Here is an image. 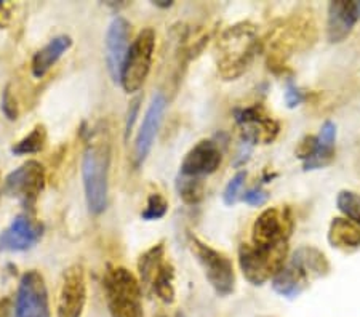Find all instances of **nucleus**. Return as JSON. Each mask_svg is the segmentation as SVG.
Instances as JSON below:
<instances>
[{"label":"nucleus","instance_id":"nucleus-1","mask_svg":"<svg viewBox=\"0 0 360 317\" xmlns=\"http://www.w3.org/2000/svg\"><path fill=\"white\" fill-rule=\"evenodd\" d=\"M218 74L223 80H236L252 66L259 50L257 27L252 22H237L226 29L218 40Z\"/></svg>","mask_w":360,"mask_h":317},{"label":"nucleus","instance_id":"nucleus-2","mask_svg":"<svg viewBox=\"0 0 360 317\" xmlns=\"http://www.w3.org/2000/svg\"><path fill=\"white\" fill-rule=\"evenodd\" d=\"M111 146L106 138H95L82 157V181L86 207L91 215H101L108 207Z\"/></svg>","mask_w":360,"mask_h":317},{"label":"nucleus","instance_id":"nucleus-3","mask_svg":"<svg viewBox=\"0 0 360 317\" xmlns=\"http://www.w3.org/2000/svg\"><path fill=\"white\" fill-rule=\"evenodd\" d=\"M111 317H144L141 284L124 266L109 268L103 279Z\"/></svg>","mask_w":360,"mask_h":317},{"label":"nucleus","instance_id":"nucleus-4","mask_svg":"<svg viewBox=\"0 0 360 317\" xmlns=\"http://www.w3.org/2000/svg\"><path fill=\"white\" fill-rule=\"evenodd\" d=\"M287 255L288 244L274 249H258L252 244H242L239 247V266L250 284L261 287L285 266Z\"/></svg>","mask_w":360,"mask_h":317},{"label":"nucleus","instance_id":"nucleus-5","mask_svg":"<svg viewBox=\"0 0 360 317\" xmlns=\"http://www.w3.org/2000/svg\"><path fill=\"white\" fill-rule=\"evenodd\" d=\"M155 50V32L153 27H144L133 40L125 56L120 74V86L127 93H136L146 82L153 66Z\"/></svg>","mask_w":360,"mask_h":317},{"label":"nucleus","instance_id":"nucleus-6","mask_svg":"<svg viewBox=\"0 0 360 317\" xmlns=\"http://www.w3.org/2000/svg\"><path fill=\"white\" fill-rule=\"evenodd\" d=\"M189 244L214 293L218 297H229L236 290L234 264L229 257L224 255L223 252L214 250L213 247L207 245L205 242L197 238H191Z\"/></svg>","mask_w":360,"mask_h":317},{"label":"nucleus","instance_id":"nucleus-7","mask_svg":"<svg viewBox=\"0 0 360 317\" xmlns=\"http://www.w3.org/2000/svg\"><path fill=\"white\" fill-rule=\"evenodd\" d=\"M46 181L45 167L37 160H27L8 173L4 180V194L16 199L26 213H32Z\"/></svg>","mask_w":360,"mask_h":317},{"label":"nucleus","instance_id":"nucleus-8","mask_svg":"<svg viewBox=\"0 0 360 317\" xmlns=\"http://www.w3.org/2000/svg\"><path fill=\"white\" fill-rule=\"evenodd\" d=\"M295 226L290 209H266L255 220L252 228V245L258 249H274L288 244Z\"/></svg>","mask_w":360,"mask_h":317},{"label":"nucleus","instance_id":"nucleus-9","mask_svg":"<svg viewBox=\"0 0 360 317\" xmlns=\"http://www.w3.org/2000/svg\"><path fill=\"white\" fill-rule=\"evenodd\" d=\"M234 117L237 125L240 127L242 143H247L250 146L271 144L281 131L277 120L261 105L236 109Z\"/></svg>","mask_w":360,"mask_h":317},{"label":"nucleus","instance_id":"nucleus-10","mask_svg":"<svg viewBox=\"0 0 360 317\" xmlns=\"http://www.w3.org/2000/svg\"><path fill=\"white\" fill-rule=\"evenodd\" d=\"M16 317H50L49 290L44 276L36 269L21 276L15 298Z\"/></svg>","mask_w":360,"mask_h":317},{"label":"nucleus","instance_id":"nucleus-11","mask_svg":"<svg viewBox=\"0 0 360 317\" xmlns=\"http://www.w3.org/2000/svg\"><path fill=\"white\" fill-rule=\"evenodd\" d=\"M86 304V280L82 264L69 266L61 278L58 292L56 316L58 317H82Z\"/></svg>","mask_w":360,"mask_h":317},{"label":"nucleus","instance_id":"nucleus-12","mask_svg":"<svg viewBox=\"0 0 360 317\" xmlns=\"http://www.w3.org/2000/svg\"><path fill=\"white\" fill-rule=\"evenodd\" d=\"M42 235L44 224L36 220L32 213H22L0 233V252H26L37 245Z\"/></svg>","mask_w":360,"mask_h":317},{"label":"nucleus","instance_id":"nucleus-13","mask_svg":"<svg viewBox=\"0 0 360 317\" xmlns=\"http://www.w3.org/2000/svg\"><path fill=\"white\" fill-rule=\"evenodd\" d=\"M130 31V22L122 16H115L104 37V58H106L108 72L115 84H120L122 66L131 45Z\"/></svg>","mask_w":360,"mask_h":317},{"label":"nucleus","instance_id":"nucleus-14","mask_svg":"<svg viewBox=\"0 0 360 317\" xmlns=\"http://www.w3.org/2000/svg\"><path fill=\"white\" fill-rule=\"evenodd\" d=\"M167 109V98L164 93L158 91L150 100L149 106L146 109V114L143 117V124L139 127V131L135 140V151H133V164L135 167H141L144 160L153 149V144L158 131L160 129L162 119H164V112Z\"/></svg>","mask_w":360,"mask_h":317},{"label":"nucleus","instance_id":"nucleus-15","mask_svg":"<svg viewBox=\"0 0 360 317\" xmlns=\"http://www.w3.org/2000/svg\"><path fill=\"white\" fill-rule=\"evenodd\" d=\"M223 153L219 144L213 140H202L186 154L181 167H179V175L191 178H202L212 175L221 165Z\"/></svg>","mask_w":360,"mask_h":317},{"label":"nucleus","instance_id":"nucleus-16","mask_svg":"<svg viewBox=\"0 0 360 317\" xmlns=\"http://www.w3.org/2000/svg\"><path fill=\"white\" fill-rule=\"evenodd\" d=\"M359 21L360 0H335V2H330L327 11V40L330 44L345 42Z\"/></svg>","mask_w":360,"mask_h":317},{"label":"nucleus","instance_id":"nucleus-17","mask_svg":"<svg viewBox=\"0 0 360 317\" xmlns=\"http://www.w3.org/2000/svg\"><path fill=\"white\" fill-rule=\"evenodd\" d=\"M288 263L301 271L309 280L325 278V276H328L330 269H332L327 255L322 250H319L317 247L312 245L298 247L293 252V255L290 257Z\"/></svg>","mask_w":360,"mask_h":317},{"label":"nucleus","instance_id":"nucleus-18","mask_svg":"<svg viewBox=\"0 0 360 317\" xmlns=\"http://www.w3.org/2000/svg\"><path fill=\"white\" fill-rule=\"evenodd\" d=\"M72 39L63 34L50 40L49 44L44 45L42 48L36 51L31 60V72L36 79H42L46 76V72L53 67L58 60L71 48Z\"/></svg>","mask_w":360,"mask_h":317},{"label":"nucleus","instance_id":"nucleus-19","mask_svg":"<svg viewBox=\"0 0 360 317\" xmlns=\"http://www.w3.org/2000/svg\"><path fill=\"white\" fill-rule=\"evenodd\" d=\"M327 239L335 250L352 253L360 249V226L347 218L336 216L330 223Z\"/></svg>","mask_w":360,"mask_h":317},{"label":"nucleus","instance_id":"nucleus-20","mask_svg":"<svg viewBox=\"0 0 360 317\" xmlns=\"http://www.w3.org/2000/svg\"><path fill=\"white\" fill-rule=\"evenodd\" d=\"M271 285L272 290H274L277 295L288 299H295L309 287V279H307L301 271L287 263L285 266L272 278Z\"/></svg>","mask_w":360,"mask_h":317},{"label":"nucleus","instance_id":"nucleus-21","mask_svg":"<svg viewBox=\"0 0 360 317\" xmlns=\"http://www.w3.org/2000/svg\"><path fill=\"white\" fill-rule=\"evenodd\" d=\"M165 261V245L164 242H159L150 247L149 250L143 253L138 259V271L141 276V282L144 285L153 284V279L155 273H158L162 263Z\"/></svg>","mask_w":360,"mask_h":317},{"label":"nucleus","instance_id":"nucleus-22","mask_svg":"<svg viewBox=\"0 0 360 317\" xmlns=\"http://www.w3.org/2000/svg\"><path fill=\"white\" fill-rule=\"evenodd\" d=\"M150 287H153L155 295H158L164 303L172 304L175 302V269H173L170 263H162V266L154 276Z\"/></svg>","mask_w":360,"mask_h":317},{"label":"nucleus","instance_id":"nucleus-23","mask_svg":"<svg viewBox=\"0 0 360 317\" xmlns=\"http://www.w3.org/2000/svg\"><path fill=\"white\" fill-rule=\"evenodd\" d=\"M46 140H49V134H46L45 125L37 124L29 134L16 141L11 146V153L15 155H31L42 153L46 146Z\"/></svg>","mask_w":360,"mask_h":317},{"label":"nucleus","instance_id":"nucleus-24","mask_svg":"<svg viewBox=\"0 0 360 317\" xmlns=\"http://www.w3.org/2000/svg\"><path fill=\"white\" fill-rule=\"evenodd\" d=\"M176 191L179 199L188 205L200 204L205 198V184L200 178H191L179 175L176 181Z\"/></svg>","mask_w":360,"mask_h":317},{"label":"nucleus","instance_id":"nucleus-25","mask_svg":"<svg viewBox=\"0 0 360 317\" xmlns=\"http://www.w3.org/2000/svg\"><path fill=\"white\" fill-rule=\"evenodd\" d=\"M336 207L347 220L360 226V195L349 189H342L336 195Z\"/></svg>","mask_w":360,"mask_h":317},{"label":"nucleus","instance_id":"nucleus-26","mask_svg":"<svg viewBox=\"0 0 360 317\" xmlns=\"http://www.w3.org/2000/svg\"><path fill=\"white\" fill-rule=\"evenodd\" d=\"M168 212V200L160 193L149 194L146 200V207L141 212V218L144 221H158L162 220Z\"/></svg>","mask_w":360,"mask_h":317},{"label":"nucleus","instance_id":"nucleus-27","mask_svg":"<svg viewBox=\"0 0 360 317\" xmlns=\"http://www.w3.org/2000/svg\"><path fill=\"white\" fill-rule=\"evenodd\" d=\"M333 160H335V146H323V144L319 143L316 153L312 154L306 162H303V170L304 172L321 170V169H325V167L332 165Z\"/></svg>","mask_w":360,"mask_h":317},{"label":"nucleus","instance_id":"nucleus-28","mask_svg":"<svg viewBox=\"0 0 360 317\" xmlns=\"http://www.w3.org/2000/svg\"><path fill=\"white\" fill-rule=\"evenodd\" d=\"M245 181H247V172H237L236 175L231 178L223 191V202L226 205L232 207L237 204V200L242 198V189L245 186Z\"/></svg>","mask_w":360,"mask_h":317},{"label":"nucleus","instance_id":"nucleus-29","mask_svg":"<svg viewBox=\"0 0 360 317\" xmlns=\"http://www.w3.org/2000/svg\"><path fill=\"white\" fill-rule=\"evenodd\" d=\"M0 109H2V112L5 117L8 120H16L20 115V109H18V101H16V98L13 95V91H11V86L7 85L4 90V95H2V105H0Z\"/></svg>","mask_w":360,"mask_h":317},{"label":"nucleus","instance_id":"nucleus-30","mask_svg":"<svg viewBox=\"0 0 360 317\" xmlns=\"http://www.w3.org/2000/svg\"><path fill=\"white\" fill-rule=\"evenodd\" d=\"M283 100H285L287 108L293 109V108H298L300 105H303L306 101V93L300 89V86H296V84L292 79H288L285 93H283Z\"/></svg>","mask_w":360,"mask_h":317},{"label":"nucleus","instance_id":"nucleus-31","mask_svg":"<svg viewBox=\"0 0 360 317\" xmlns=\"http://www.w3.org/2000/svg\"><path fill=\"white\" fill-rule=\"evenodd\" d=\"M317 146H319L317 136L306 135L303 140L298 143V146H296V157H298L301 162H306V160L316 153Z\"/></svg>","mask_w":360,"mask_h":317},{"label":"nucleus","instance_id":"nucleus-32","mask_svg":"<svg viewBox=\"0 0 360 317\" xmlns=\"http://www.w3.org/2000/svg\"><path fill=\"white\" fill-rule=\"evenodd\" d=\"M243 202H245L247 205H252V207H261L264 205L266 202L269 199V194L264 191L261 186H255V188H250L247 189L245 193L242 194L240 198Z\"/></svg>","mask_w":360,"mask_h":317},{"label":"nucleus","instance_id":"nucleus-33","mask_svg":"<svg viewBox=\"0 0 360 317\" xmlns=\"http://www.w3.org/2000/svg\"><path fill=\"white\" fill-rule=\"evenodd\" d=\"M317 140L323 146H335V141H336V125L332 122V120H327L322 125L321 131H319L317 135Z\"/></svg>","mask_w":360,"mask_h":317},{"label":"nucleus","instance_id":"nucleus-34","mask_svg":"<svg viewBox=\"0 0 360 317\" xmlns=\"http://www.w3.org/2000/svg\"><path fill=\"white\" fill-rule=\"evenodd\" d=\"M139 103H141V98L136 96L133 98L130 106H129V112H127V119H125V138H129L130 131L133 130V125L136 122L138 112H139Z\"/></svg>","mask_w":360,"mask_h":317},{"label":"nucleus","instance_id":"nucleus-35","mask_svg":"<svg viewBox=\"0 0 360 317\" xmlns=\"http://www.w3.org/2000/svg\"><path fill=\"white\" fill-rule=\"evenodd\" d=\"M0 317H16L15 303L10 298L0 299Z\"/></svg>","mask_w":360,"mask_h":317},{"label":"nucleus","instance_id":"nucleus-36","mask_svg":"<svg viewBox=\"0 0 360 317\" xmlns=\"http://www.w3.org/2000/svg\"><path fill=\"white\" fill-rule=\"evenodd\" d=\"M153 4L159 8H170L173 5V2H170V0H155V2H153Z\"/></svg>","mask_w":360,"mask_h":317},{"label":"nucleus","instance_id":"nucleus-37","mask_svg":"<svg viewBox=\"0 0 360 317\" xmlns=\"http://www.w3.org/2000/svg\"><path fill=\"white\" fill-rule=\"evenodd\" d=\"M4 191V186H2V176H0V195H2Z\"/></svg>","mask_w":360,"mask_h":317},{"label":"nucleus","instance_id":"nucleus-38","mask_svg":"<svg viewBox=\"0 0 360 317\" xmlns=\"http://www.w3.org/2000/svg\"><path fill=\"white\" fill-rule=\"evenodd\" d=\"M0 7H4V2H2V0H0Z\"/></svg>","mask_w":360,"mask_h":317}]
</instances>
